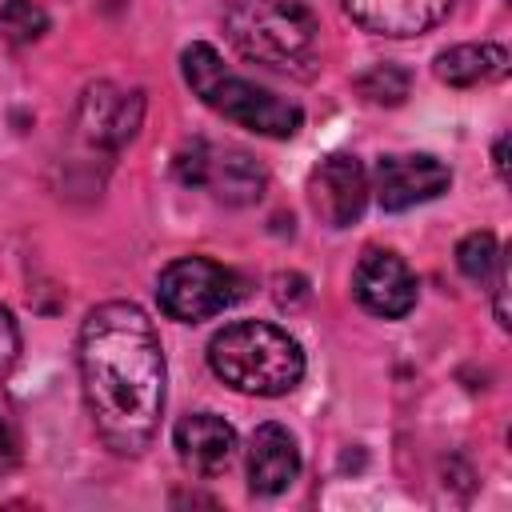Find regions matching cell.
Returning <instances> with one entry per match:
<instances>
[{
	"label": "cell",
	"instance_id": "6da1fadb",
	"mask_svg": "<svg viewBox=\"0 0 512 512\" xmlns=\"http://www.w3.org/2000/svg\"><path fill=\"white\" fill-rule=\"evenodd\" d=\"M80 384L100 440L116 456H140L164 412V352L144 308L108 300L84 316Z\"/></svg>",
	"mask_w": 512,
	"mask_h": 512
},
{
	"label": "cell",
	"instance_id": "7a4b0ae2",
	"mask_svg": "<svg viewBox=\"0 0 512 512\" xmlns=\"http://www.w3.org/2000/svg\"><path fill=\"white\" fill-rule=\"evenodd\" d=\"M224 32L244 60L276 72L308 76L320 52V24L308 0H232Z\"/></svg>",
	"mask_w": 512,
	"mask_h": 512
},
{
	"label": "cell",
	"instance_id": "3957f363",
	"mask_svg": "<svg viewBox=\"0 0 512 512\" xmlns=\"http://www.w3.org/2000/svg\"><path fill=\"white\" fill-rule=\"evenodd\" d=\"M208 364L228 388L248 396H284L304 376L300 344L268 320L224 324L208 340Z\"/></svg>",
	"mask_w": 512,
	"mask_h": 512
},
{
	"label": "cell",
	"instance_id": "277c9868",
	"mask_svg": "<svg viewBox=\"0 0 512 512\" xmlns=\"http://www.w3.org/2000/svg\"><path fill=\"white\" fill-rule=\"evenodd\" d=\"M180 68H184L188 88L212 112H220L224 120H232V124H240V128H248L256 136L288 140L304 124L300 104H292V100H284V96H276V92L228 72L212 44H188L184 56H180Z\"/></svg>",
	"mask_w": 512,
	"mask_h": 512
},
{
	"label": "cell",
	"instance_id": "5b68a950",
	"mask_svg": "<svg viewBox=\"0 0 512 512\" xmlns=\"http://www.w3.org/2000/svg\"><path fill=\"white\" fill-rule=\"evenodd\" d=\"M236 296H240L236 272L208 256H180L156 280L160 312L180 324H200V320L224 312Z\"/></svg>",
	"mask_w": 512,
	"mask_h": 512
},
{
	"label": "cell",
	"instance_id": "8992f818",
	"mask_svg": "<svg viewBox=\"0 0 512 512\" xmlns=\"http://www.w3.org/2000/svg\"><path fill=\"white\" fill-rule=\"evenodd\" d=\"M176 176L192 188H208L224 204H252L268 184L264 168L244 148L208 144V140H196L176 156Z\"/></svg>",
	"mask_w": 512,
	"mask_h": 512
},
{
	"label": "cell",
	"instance_id": "52a82bcc",
	"mask_svg": "<svg viewBox=\"0 0 512 512\" xmlns=\"http://www.w3.org/2000/svg\"><path fill=\"white\" fill-rule=\"evenodd\" d=\"M352 292L364 312L384 320H400L416 308V276L404 264V256H396L392 248H368L356 260Z\"/></svg>",
	"mask_w": 512,
	"mask_h": 512
},
{
	"label": "cell",
	"instance_id": "ba28073f",
	"mask_svg": "<svg viewBox=\"0 0 512 512\" xmlns=\"http://www.w3.org/2000/svg\"><path fill=\"white\" fill-rule=\"evenodd\" d=\"M448 184H452L448 164L436 160V156H428V152L384 156L376 164V200H380L384 212H404L412 204L436 200Z\"/></svg>",
	"mask_w": 512,
	"mask_h": 512
},
{
	"label": "cell",
	"instance_id": "9c48e42d",
	"mask_svg": "<svg viewBox=\"0 0 512 512\" xmlns=\"http://www.w3.org/2000/svg\"><path fill=\"white\" fill-rule=\"evenodd\" d=\"M308 196H312L316 216L328 228H348L352 220H360V212L368 204V172L356 156L336 152L312 172Z\"/></svg>",
	"mask_w": 512,
	"mask_h": 512
},
{
	"label": "cell",
	"instance_id": "30bf717a",
	"mask_svg": "<svg viewBox=\"0 0 512 512\" xmlns=\"http://www.w3.org/2000/svg\"><path fill=\"white\" fill-rule=\"evenodd\" d=\"M140 116H144V96L136 88L124 92L116 84H96L80 100V128L92 144L116 148V144L132 140L140 128Z\"/></svg>",
	"mask_w": 512,
	"mask_h": 512
},
{
	"label": "cell",
	"instance_id": "8fae6325",
	"mask_svg": "<svg viewBox=\"0 0 512 512\" xmlns=\"http://www.w3.org/2000/svg\"><path fill=\"white\" fill-rule=\"evenodd\" d=\"M340 4L364 32L392 40L420 36L452 12V0H340Z\"/></svg>",
	"mask_w": 512,
	"mask_h": 512
},
{
	"label": "cell",
	"instance_id": "7c38bea8",
	"mask_svg": "<svg viewBox=\"0 0 512 512\" xmlns=\"http://www.w3.org/2000/svg\"><path fill=\"white\" fill-rule=\"evenodd\" d=\"M300 472V448H296V436L268 420L252 432V444H248V488L256 496H280Z\"/></svg>",
	"mask_w": 512,
	"mask_h": 512
},
{
	"label": "cell",
	"instance_id": "4fadbf2b",
	"mask_svg": "<svg viewBox=\"0 0 512 512\" xmlns=\"http://www.w3.org/2000/svg\"><path fill=\"white\" fill-rule=\"evenodd\" d=\"M172 440H176V452H180L184 468H192L196 476H216L236 456V432L216 412H192V416H184L176 424Z\"/></svg>",
	"mask_w": 512,
	"mask_h": 512
},
{
	"label": "cell",
	"instance_id": "5bb4252c",
	"mask_svg": "<svg viewBox=\"0 0 512 512\" xmlns=\"http://www.w3.org/2000/svg\"><path fill=\"white\" fill-rule=\"evenodd\" d=\"M508 72V52L492 40L480 44H456L436 56V76L452 88H476L488 80H500Z\"/></svg>",
	"mask_w": 512,
	"mask_h": 512
},
{
	"label": "cell",
	"instance_id": "9a60e30c",
	"mask_svg": "<svg viewBox=\"0 0 512 512\" xmlns=\"http://www.w3.org/2000/svg\"><path fill=\"white\" fill-rule=\"evenodd\" d=\"M0 32L12 44H32L48 32V12L36 0H4L0 4Z\"/></svg>",
	"mask_w": 512,
	"mask_h": 512
},
{
	"label": "cell",
	"instance_id": "2e32d148",
	"mask_svg": "<svg viewBox=\"0 0 512 512\" xmlns=\"http://www.w3.org/2000/svg\"><path fill=\"white\" fill-rule=\"evenodd\" d=\"M496 264H500V244H496L492 232H472V236L460 240V248H456V268H460L468 280L484 284V280L496 272Z\"/></svg>",
	"mask_w": 512,
	"mask_h": 512
},
{
	"label": "cell",
	"instance_id": "e0dca14e",
	"mask_svg": "<svg viewBox=\"0 0 512 512\" xmlns=\"http://www.w3.org/2000/svg\"><path fill=\"white\" fill-rule=\"evenodd\" d=\"M356 88L372 104H400L408 96V72L396 64H376L356 80Z\"/></svg>",
	"mask_w": 512,
	"mask_h": 512
},
{
	"label": "cell",
	"instance_id": "ac0fdd59",
	"mask_svg": "<svg viewBox=\"0 0 512 512\" xmlns=\"http://www.w3.org/2000/svg\"><path fill=\"white\" fill-rule=\"evenodd\" d=\"M16 352H20V332H16L12 312L0 304V372H8V368H12Z\"/></svg>",
	"mask_w": 512,
	"mask_h": 512
},
{
	"label": "cell",
	"instance_id": "d6986e66",
	"mask_svg": "<svg viewBox=\"0 0 512 512\" xmlns=\"http://www.w3.org/2000/svg\"><path fill=\"white\" fill-rule=\"evenodd\" d=\"M8 460H12V432H8V424L0 416V464H8Z\"/></svg>",
	"mask_w": 512,
	"mask_h": 512
},
{
	"label": "cell",
	"instance_id": "ffe728a7",
	"mask_svg": "<svg viewBox=\"0 0 512 512\" xmlns=\"http://www.w3.org/2000/svg\"><path fill=\"white\" fill-rule=\"evenodd\" d=\"M504 144H508V136H500V140H496V172H500V180H508V160H504Z\"/></svg>",
	"mask_w": 512,
	"mask_h": 512
}]
</instances>
